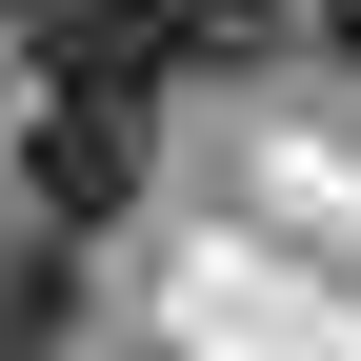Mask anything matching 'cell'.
<instances>
[{"label": "cell", "mask_w": 361, "mask_h": 361, "mask_svg": "<svg viewBox=\"0 0 361 361\" xmlns=\"http://www.w3.org/2000/svg\"><path fill=\"white\" fill-rule=\"evenodd\" d=\"M322 20H341V61H361V0H322Z\"/></svg>", "instance_id": "obj_2"}, {"label": "cell", "mask_w": 361, "mask_h": 361, "mask_svg": "<svg viewBox=\"0 0 361 361\" xmlns=\"http://www.w3.org/2000/svg\"><path fill=\"white\" fill-rule=\"evenodd\" d=\"M0 40H20V0H0Z\"/></svg>", "instance_id": "obj_3"}, {"label": "cell", "mask_w": 361, "mask_h": 361, "mask_svg": "<svg viewBox=\"0 0 361 361\" xmlns=\"http://www.w3.org/2000/svg\"><path fill=\"white\" fill-rule=\"evenodd\" d=\"M121 40H141V61H241L261 20H281V0H101Z\"/></svg>", "instance_id": "obj_1"}]
</instances>
